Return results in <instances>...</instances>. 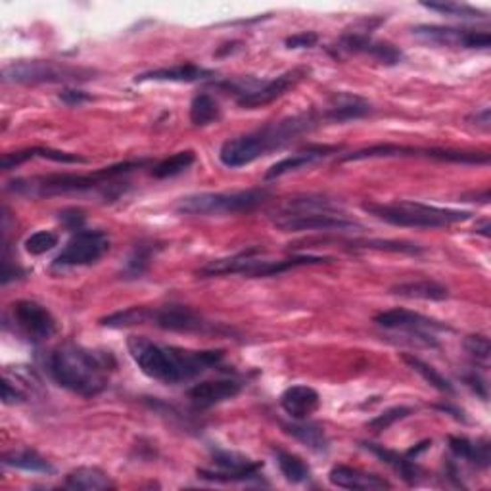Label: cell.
Returning a JSON list of instances; mask_svg holds the SVG:
<instances>
[{
	"instance_id": "obj_1",
	"label": "cell",
	"mask_w": 491,
	"mask_h": 491,
	"mask_svg": "<svg viewBox=\"0 0 491 491\" xmlns=\"http://www.w3.org/2000/svg\"><path fill=\"white\" fill-rule=\"evenodd\" d=\"M129 354L148 379L163 384H181L192 381L223 361V351H184L173 346L152 342L144 336H131Z\"/></svg>"
},
{
	"instance_id": "obj_2",
	"label": "cell",
	"mask_w": 491,
	"mask_h": 491,
	"mask_svg": "<svg viewBox=\"0 0 491 491\" xmlns=\"http://www.w3.org/2000/svg\"><path fill=\"white\" fill-rule=\"evenodd\" d=\"M150 160H133L119 161L116 166L102 168L94 173L78 175V173H60V175H41V177L14 179L8 183V191L28 198H53L66 194H85V192H104L110 196V191L119 194V184L116 181L123 175H129L136 169L148 166Z\"/></svg>"
},
{
	"instance_id": "obj_3",
	"label": "cell",
	"mask_w": 491,
	"mask_h": 491,
	"mask_svg": "<svg viewBox=\"0 0 491 491\" xmlns=\"http://www.w3.org/2000/svg\"><path fill=\"white\" fill-rule=\"evenodd\" d=\"M319 121L321 116H317L315 111H309L269 123L258 131L226 141L219 150V160L229 169L250 166V163L273 152V150H281L282 146L291 144L299 135L309 133L311 129L317 127Z\"/></svg>"
},
{
	"instance_id": "obj_4",
	"label": "cell",
	"mask_w": 491,
	"mask_h": 491,
	"mask_svg": "<svg viewBox=\"0 0 491 491\" xmlns=\"http://www.w3.org/2000/svg\"><path fill=\"white\" fill-rule=\"evenodd\" d=\"M110 356L96 354L75 344H66L53 351L48 359V372L53 381L81 397L102 394L110 381Z\"/></svg>"
},
{
	"instance_id": "obj_5",
	"label": "cell",
	"mask_w": 491,
	"mask_h": 491,
	"mask_svg": "<svg viewBox=\"0 0 491 491\" xmlns=\"http://www.w3.org/2000/svg\"><path fill=\"white\" fill-rule=\"evenodd\" d=\"M273 223L284 233H349L363 229L361 223L349 219L336 201L323 196H301L284 201Z\"/></svg>"
},
{
	"instance_id": "obj_6",
	"label": "cell",
	"mask_w": 491,
	"mask_h": 491,
	"mask_svg": "<svg viewBox=\"0 0 491 491\" xmlns=\"http://www.w3.org/2000/svg\"><path fill=\"white\" fill-rule=\"evenodd\" d=\"M363 209L376 219L396 226H409V229H444L457 223H464L472 217L471 211L438 208L422 201L396 200V201H364Z\"/></svg>"
},
{
	"instance_id": "obj_7",
	"label": "cell",
	"mask_w": 491,
	"mask_h": 491,
	"mask_svg": "<svg viewBox=\"0 0 491 491\" xmlns=\"http://www.w3.org/2000/svg\"><path fill=\"white\" fill-rule=\"evenodd\" d=\"M332 258L326 256H292L286 259H267L261 258L259 248H250L241 254L209 261L206 267H201L198 274L201 279L208 276H223V274H242L248 279H259V276H273L286 271H292L298 267L309 266H324V263H332Z\"/></svg>"
},
{
	"instance_id": "obj_8",
	"label": "cell",
	"mask_w": 491,
	"mask_h": 491,
	"mask_svg": "<svg viewBox=\"0 0 491 491\" xmlns=\"http://www.w3.org/2000/svg\"><path fill=\"white\" fill-rule=\"evenodd\" d=\"M269 198L267 188H250L238 192H201L181 198L177 211L183 216H233L254 211Z\"/></svg>"
},
{
	"instance_id": "obj_9",
	"label": "cell",
	"mask_w": 491,
	"mask_h": 491,
	"mask_svg": "<svg viewBox=\"0 0 491 491\" xmlns=\"http://www.w3.org/2000/svg\"><path fill=\"white\" fill-rule=\"evenodd\" d=\"M94 79V71L53 60H20L3 70V83L14 85H66Z\"/></svg>"
},
{
	"instance_id": "obj_10",
	"label": "cell",
	"mask_w": 491,
	"mask_h": 491,
	"mask_svg": "<svg viewBox=\"0 0 491 491\" xmlns=\"http://www.w3.org/2000/svg\"><path fill=\"white\" fill-rule=\"evenodd\" d=\"M307 75H309L307 68H294L271 81L248 79V81L223 83L221 86H225V89H229L236 94L238 106L244 110H256V108H263V106L274 102L276 98H281L288 91L296 89V86L307 78Z\"/></svg>"
},
{
	"instance_id": "obj_11",
	"label": "cell",
	"mask_w": 491,
	"mask_h": 491,
	"mask_svg": "<svg viewBox=\"0 0 491 491\" xmlns=\"http://www.w3.org/2000/svg\"><path fill=\"white\" fill-rule=\"evenodd\" d=\"M384 23V18H364L354 29H348L336 43L338 53L344 54H369L386 66H396L403 60V53L389 43H381L372 39V31Z\"/></svg>"
},
{
	"instance_id": "obj_12",
	"label": "cell",
	"mask_w": 491,
	"mask_h": 491,
	"mask_svg": "<svg viewBox=\"0 0 491 491\" xmlns=\"http://www.w3.org/2000/svg\"><path fill=\"white\" fill-rule=\"evenodd\" d=\"M374 323L388 331L407 332L414 338H419L424 346H432V348H438V340H436L434 332L451 331L449 326L444 323H439L430 317H424V315H421V313L401 309V307L379 313L374 317Z\"/></svg>"
},
{
	"instance_id": "obj_13",
	"label": "cell",
	"mask_w": 491,
	"mask_h": 491,
	"mask_svg": "<svg viewBox=\"0 0 491 491\" xmlns=\"http://www.w3.org/2000/svg\"><path fill=\"white\" fill-rule=\"evenodd\" d=\"M110 250V236L104 231H79L54 259V267L91 266Z\"/></svg>"
},
{
	"instance_id": "obj_14",
	"label": "cell",
	"mask_w": 491,
	"mask_h": 491,
	"mask_svg": "<svg viewBox=\"0 0 491 491\" xmlns=\"http://www.w3.org/2000/svg\"><path fill=\"white\" fill-rule=\"evenodd\" d=\"M413 37H417L419 41L428 45L449 48L487 50L491 45V37L487 31L447 28V25H417V28H413Z\"/></svg>"
},
{
	"instance_id": "obj_15",
	"label": "cell",
	"mask_w": 491,
	"mask_h": 491,
	"mask_svg": "<svg viewBox=\"0 0 491 491\" xmlns=\"http://www.w3.org/2000/svg\"><path fill=\"white\" fill-rule=\"evenodd\" d=\"M213 462H216L217 471H198V476L204 480L213 482H250L258 480L263 464L258 461H251L241 453L234 451H213Z\"/></svg>"
},
{
	"instance_id": "obj_16",
	"label": "cell",
	"mask_w": 491,
	"mask_h": 491,
	"mask_svg": "<svg viewBox=\"0 0 491 491\" xmlns=\"http://www.w3.org/2000/svg\"><path fill=\"white\" fill-rule=\"evenodd\" d=\"M150 323L156 324L161 331L171 332H219L217 326H213L194 309L184 306H166L152 309Z\"/></svg>"
},
{
	"instance_id": "obj_17",
	"label": "cell",
	"mask_w": 491,
	"mask_h": 491,
	"mask_svg": "<svg viewBox=\"0 0 491 491\" xmlns=\"http://www.w3.org/2000/svg\"><path fill=\"white\" fill-rule=\"evenodd\" d=\"M12 313H14V321L18 323L20 329L33 340H48L58 331L53 313L45 306L37 304V301H18V304H14Z\"/></svg>"
},
{
	"instance_id": "obj_18",
	"label": "cell",
	"mask_w": 491,
	"mask_h": 491,
	"mask_svg": "<svg viewBox=\"0 0 491 491\" xmlns=\"http://www.w3.org/2000/svg\"><path fill=\"white\" fill-rule=\"evenodd\" d=\"M372 113V104L363 96L351 93H334L326 104L321 119L331 123H346L363 119Z\"/></svg>"
},
{
	"instance_id": "obj_19",
	"label": "cell",
	"mask_w": 491,
	"mask_h": 491,
	"mask_svg": "<svg viewBox=\"0 0 491 491\" xmlns=\"http://www.w3.org/2000/svg\"><path fill=\"white\" fill-rule=\"evenodd\" d=\"M241 389H242V384L233 379L200 382L188 389V399H191L192 405L198 409H209L213 405H219L223 401L236 397L241 394Z\"/></svg>"
},
{
	"instance_id": "obj_20",
	"label": "cell",
	"mask_w": 491,
	"mask_h": 491,
	"mask_svg": "<svg viewBox=\"0 0 491 491\" xmlns=\"http://www.w3.org/2000/svg\"><path fill=\"white\" fill-rule=\"evenodd\" d=\"M321 405V396L317 389L309 386L298 384L284 389L281 396V407L286 414H291L296 421H307L311 414L319 409Z\"/></svg>"
},
{
	"instance_id": "obj_21",
	"label": "cell",
	"mask_w": 491,
	"mask_h": 491,
	"mask_svg": "<svg viewBox=\"0 0 491 491\" xmlns=\"http://www.w3.org/2000/svg\"><path fill=\"white\" fill-rule=\"evenodd\" d=\"M329 480L332 486L342 489H359V491H379V489H389L388 480L382 476H376L371 472H363L359 469L346 467V464H338L329 472Z\"/></svg>"
},
{
	"instance_id": "obj_22",
	"label": "cell",
	"mask_w": 491,
	"mask_h": 491,
	"mask_svg": "<svg viewBox=\"0 0 491 491\" xmlns=\"http://www.w3.org/2000/svg\"><path fill=\"white\" fill-rule=\"evenodd\" d=\"M216 78V73L196 64H179L171 68H160L136 75V83L160 81V83H198Z\"/></svg>"
},
{
	"instance_id": "obj_23",
	"label": "cell",
	"mask_w": 491,
	"mask_h": 491,
	"mask_svg": "<svg viewBox=\"0 0 491 491\" xmlns=\"http://www.w3.org/2000/svg\"><path fill=\"white\" fill-rule=\"evenodd\" d=\"M338 150H340V146H309L307 150H301V152H296V154L288 156L281 161H276L274 166L266 173V179L267 181L279 179L286 173H292V171H298L301 168H307V166H311V163L319 161L326 156H331L332 152H338Z\"/></svg>"
},
{
	"instance_id": "obj_24",
	"label": "cell",
	"mask_w": 491,
	"mask_h": 491,
	"mask_svg": "<svg viewBox=\"0 0 491 491\" xmlns=\"http://www.w3.org/2000/svg\"><path fill=\"white\" fill-rule=\"evenodd\" d=\"M41 158V160H53L58 163H86L85 158L78 156V154H68V152H60V150H53V148H28V150H20V152H10L3 156V169L10 171L21 163Z\"/></svg>"
},
{
	"instance_id": "obj_25",
	"label": "cell",
	"mask_w": 491,
	"mask_h": 491,
	"mask_svg": "<svg viewBox=\"0 0 491 491\" xmlns=\"http://www.w3.org/2000/svg\"><path fill=\"white\" fill-rule=\"evenodd\" d=\"M363 447L369 453H372L376 459H381L384 464H388L394 472H397L407 484L417 482V476L421 471L417 464H414V461L409 459L407 455H399L397 451L386 449L384 446H379V444H363Z\"/></svg>"
},
{
	"instance_id": "obj_26",
	"label": "cell",
	"mask_w": 491,
	"mask_h": 491,
	"mask_svg": "<svg viewBox=\"0 0 491 491\" xmlns=\"http://www.w3.org/2000/svg\"><path fill=\"white\" fill-rule=\"evenodd\" d=\"M449 449L453 455L469 461L478 469H487L491 461L489 453V442L487 439H478V442H471L467 438H449Z\"/></svg>"
},
{
	"instance_id": "obj_27",
	"label": "cell",
	"mask_w": 491,
	"mask_h": 491,
	"mask_svg": "<svg viewBox=\"0 0 491 491\" xmlns=\"http://www.w3.org/2000/svg\"><path fill=\"white\" fill-rule=\"evenodd\" d=\"M392 294L409 299H426V301H442L449 296V291L434 281H409L392 288Z\"/></svg>"
},
{
	"instance_id": "obj_28",
	"label": "cell",
	"mask_w": 491,
	"mask_h": 491,
	"mask_svg": "<svg viewBox=\"0 0 491 491\" xmlns=\"http://www.w3.org/2000/svg\"><path fill=\"white\" fill-rule=\"evenodd\" d=\"M68 489H83V491H100V489H111L113 482L110 476L96 467H81L78 471H71L66 476Z\"/></svg>"
},
{
	"instance_id": "obj_29",
	"label": "cell",
	"mask_w": 491,
	"mask_h": 491,
	"mask_svg": "<svg viewBox=\"0 0 491 491\" xmlns=\"http://www.w3.org/2000/svg\"><path fill=\"white\" fill-rule=\"evenodd\" d=\"M284 432L296 438L299 444H304L306 447L317 451V453H326L329 451V438H326L324 430L321 426L301 421V422H292V424H284Z\"/></svg>"
},
{
	"instance_id": "obj_30",
	"label": "cell",
	"mask_w": 491,
	"mask_h": 491,
	"mask_svg": "<svg viewBox=\"0 0 491 491\" xmlns=\"http://www.w3.org/2000/svg\"><path fill=\"white\" fill-rule=\"evenodd\" d=\"M3 462L6 464V467L28 471V472H37V474H54L56 472L53 464H50L45 457H41L39 453L33 451V449L10 451L3 457Z\"/></svg>"
},
{
	"instance_id": "obj_31",
	"label": "cell",
	"mask_w": 491,
	"mask_h": 491,
	"mask_svg": "<svg viewBox=\"0 0 491 491\" xmlns=\"http://www.w3.org/2000/svg\"><path fill=\"white\" fill-rule=\"evenodd\" d=\"M158 250L160 246L154 242L136 244L129 258L125 259V266L121 269L123 279H141V276L148 271L150 263H152V258L156 256Z\"/></svg>"
},
{
	"instance_id": "obj_32",
	"label": "cell",
	"mask_w": 491,
	"mask_h": 491,
	"mask_svg": "<svg viewBox=\"0 0 491 491\" xmlns=\"http://www.w3.org/2000/svg\"><path fill=\"white\" fill-rule=\"evenodd\" d=\"M274 459H276V464H279L282 476L291 484H304L311 478L309 464L301 457L294 455V453L274 449Z\"/></svg>"
},
{
	"instance_id": "obj_33",
	"label": "cell",
	"mask_w": 491,
	"mask_h": 491,
	"mask_svg": "<svg viewBox=\"0 0 491 491\" xmlns=\"http://www.w3.org/2000/svg\"><path fill=\"white\" fill-rule=\"evenodd\" d=\"M221 118V108L217 104V100L201 93L192 98L191 104V121L196 125V127H208V125L219 121Z\"/></svg>"
},
{
	"instance_id": "obj_34",
	"label": "cell",
	"mask_w": 491,
	"mask_h": 491,
	"mask_svg": "<svg viewBox=\"0 0 491 491\" xmlns=\"http://www.w3.org/2000/svg\"><path fill=\"white\" fill-rule=\"evenodd\" d=\"M403 361H405L414 372H419L428 384L434 386L436 389H439V392H442V394H449V396L455 394V388H453V384L446 379V376L442 372H439L438 369H434L432 364H428L422 359L414 357V356H409V354L403 356Z\"/></svg>"
},
{
	"instance_id": "obj_35",
	"label": "cell",
	"mask_w": 491,
	"mask_h": 491,
	"mask_svg": "<svg viewBox=\"0 0 491 491\" xmlns=\"http://www.w3.org/2000/svg\"><path fill=\"white\" fill-rule=\"evenodd\" d=\"M196 161V154L192 150H184V152H177L163 161L156 163L152 169V177L156 179H169V177H177V175L184 173L188 168Z\"/></svg>"
},
{
	"instance_id": "obj_36",
	"label": "cell",
	"mask_w": 491,
	"mask_h": 491,
	"mask_svg": "<svg viewBox=\"0 0 491 491\" xmlns=\"http://www.w3.org/2000/svg\"><path fill=\"white\" fill-rule=\"evenodd\" d=\"M150 315H152V309L150 307H129L125 311L108 315V317L100 321V324L108 326V329H123V326L150 323Z\"/></svg>"
},
{
	"instance_id": "obj_37",
	"label": "cell",
	"mask_w": 491,
	"mask_h": 491,
	"mask_svg": "<svg viewBox=\"0 0 491 491\" xmlns=\"http://www.w3.org/2000/svg\"><path fill=\"white\" fill-rule=\"evenodd\" d=\"M354 250H379V251H394V254H411L419 256L424 251L419 244L411 242H397V241H354L351 242Z\"/></svg>"
},
{
	"instance_id": "obj_38",
	"label": "cell",
	"mask_w": 491,
	"mask_h": 491,
	"mask_svg": "<svg viewBox=\"0 0 491 491\" xmlns=\"http://www.w3.org/2000/svg\"><path fill=\"white\" fill-rule=\"evenodd\" d=\"M424 8L439 12V14H447L451 18H461V20H486L487 12L478 10L469 4H459V3H422Z\"/></svg>"
},
{
	"instance_id": "obj_39",
	"label": "cell",
	"mask_w": 491,
	"mask_h": 491,
	"mask_svg": "<svg viewBox=\"0 0 491 491\" xmlns=\"http://www.w3.org/2000/svg\"><path fill=\"white\" fill-rule=\"evenodd\" d=\"M25 251L31 256H43L58 246V234L53 231H37L25 241Z\"/></svg>"
},
{
	"instance_id": "obj_40",
	"label": "cell",
	"mask_w": 491,
	"mask_h": 491,
	"mask_svg": "<svg viewBox=\"0 0 491 491\" xmlns=\"http://www.w3.org/2000/svg\"><path fill=\"white\" fill-rule=\"evenodd\" d=\"M411 413H413V409H409V407H394V409H388V411H384L382 414H379V417H376V419H372V421L369 422V426L372 428L374 432H382V430H388V428L392 426V424H396L397 421L409 417Z\"/></svg>"
},
{
	"instance_id": "obj_41",
	"label": "cell",
	"mask_w": 491,
	"mask_h": 491,
	"mask_svg": "<svg viewBox=\"0 0 491 491\" xmlns=\"http://www.w3.org/2000/svg\"><path fill=\"white\" fill-rule=\"evenodd\" d=\"M464 349L469 351V354L480 361H487L489 354H491V346H489V338L482 336V334H474L464 340Z\"/></svg>"
},
{
	"instance_id": "obj_42",
	"label": "cell",
	"mask_w": 491,
	"mask_h": 491,
	"mask_svg": "<svg viewBox=\"0 0 491 491\" xmlns=\"http://www.w3.org/2000/svg\"><path fill=\"white\" fill-rule=\"evenodd\" d=\"M288 48H311L319 43V35L315 31H301V33H296L292 37H288V39L284 41Z\"/></svg>"
},
{
	"instance_id": "obj_43",
	"label": "cell",
	"mask_w": 491,
	"mask_h": 491,
	"mask_svg": "<svg viewBox=\"0 0 491 491\" xmlns=\"http://www.w3.org/2000/svg\"><path fill=\"white\" fill-rule=\"evenodd\" d=\"M60 100L68 106H81L85 102H89V100H93V96L78 89H66L60 93Z\"/></svg>"
},
{
	"instance_id": "obj_44",
	"label": "cell",
	"mask_w": 491,
	"mask_h": 491,
	"mask_svg": "<svg viewBox=\"0 0 491 491\" xmlns=\"http://www.w3.org/2000/svg\"><path fill=\"white\" fill-rule=\"evenodd\" d=\"M3 401L6 405H16V403H23L25 401V394L20 392L16 386H12L10 381L6 379L3 384Z\"/></svg>"
},
{
	"instance_id": "obj_45",
	"label": "cell",
	"mask_w": 491,
	"mask_h": 491,
	"mask_svg": "<svg viewBox=\"0 0 491 491\" xmlns=\"http://www.w3.org/2000/svg\"><path fill=\"white\" fill-rule=\"evenodd\" d=\"M464 382H467L482 399H487V386H486V382L476 372L464 376Z\"/></svg>"
},
{
	"instance_id": "obj_46",
	"label": "cell",
	"mask_w": 491,
	"mask_h": 491,
	"mask_svg": "<svg viewBox=\"0 0 491 491\" xmlns=\"http://www.w3.org/2000/svg\"><path fill=\"white\" fill-rule=\"evenodd\" d=\"M60 219L64 221L70 229H79V226L83 225L85 217H83V213L78 211V209H68L64 213H60Z\"/></svg>"
},
{
	"instance_id": "obj_47",
	"label": "cell",
	"mask_w": 491,
	"mask_h": 491,
	"mask_svg": "<svg viewBox=\"0 0 491 491\" xmlns=\"http://www.w3.org/2000/svg\"><path fill=\"white\" fill-rule=\"evenodd\" d=\"M469 121H474L476 127H482L484 131H489V127H491L489 108H482L480 111H474L472 116H469Z\"/></svg>"
}]
</instances>
